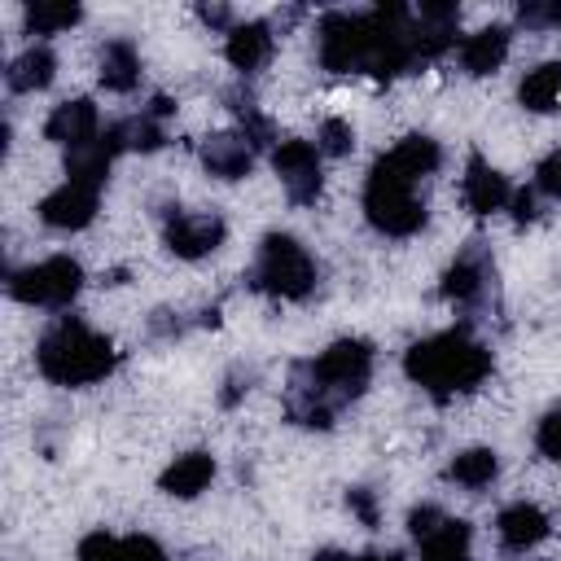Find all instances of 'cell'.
<instances>
[{"mask_svg":"<svg viewBox=\"0 0 561 561\" xmlns=\"http://www.w3.org/2000/svg\"><path fill=\"white\" fill-rule=\"evenodd\" d=\"M408 377L430 394H460L473 390L491 373V355L469 333H434L408 351Z\"/></svg>","mask_w":561,"mask_h":561,"instance_id":"1","label":"cell"},{"mask_svg":"<svg viewBox=\"0 0 561 561\" xmlns=\"http://www.w3.org/2000/svg\"><path fill=\"white\" fill-rule=\"evenodd\" d=\"M35 359H39V373H44L48 381H57V386H92V381L110 377V368H114V346H110L96 329H88L83 320L66 316V320H57V324L39 337Z\"/></svg>","mask_w":561,"mask_h":561,"instance_id":"2","label":"cell"},{"mask_svg":"<svg viewBox=\"0 0 561 561\" xmlns=\"http://www.w3.org/2000/svg\"><path fill=\"white\" fill-rule=\"evenodd\" d=\"M416 184H421L416 175H408L403 167L381 158L364 184V210H368L373 228H381L386 237H412L425 224V206L416 197Z\"/></svg>","mask_w":561,"mask_h":561,"instance_id":"3","label":"cell"},{"mask_svg":"<svg viewBox=\"0 0 561 561\" xmlns=\"http://www.w3.org/2000/svg\"><path fill=\"white\" fill-rule=\"evenodd\" d=\"M373 373V351L364 342H333L316 364H311V425H329V399H351L368 386Z\"/></svg>","mask_w":561,"mask_h":561,"instance_id":"4","label":"cell"},{"mask_svg":"<svg viewBox=\"0 0 561 561\" xmlns=\"http://www.w3.org/2000/svg\"><path fill=\"white\" fill-rule=\"evenodd\" d=\"M254 285L276 298H307L316 285V263L294 237H267L254 263Z\"/></svg>","mask_w":561,"mask_h":561,"instance_id":"5","label":"cell"},{"mask_svg":"<svg viewBox=\"0 0 561 561\" xmlns=\"http://www.w3.org/2000/svg\"><path fill=\"white\" fill-rule=\"evenodd\" d=\"M79 285H83V272H79V263L66 259V254H53V259H44V263H31V267H22V272L9 280L13 298L26 302V307H66V302L79 294Z\"/></svg>","mask_w":561,"mask_h":561,"instance_id":"6","label":"cell"},{"mask_svg":"<svg viewBox=\"0 0 561 561\" xmlns=\"http://www.w3.org/2000/svg\"><path fill=\"white\" fill-rule=\"evenodd\" d=\"M272 167H276L289 202H298V206L316 202V193H320V149L316 145H307V140H280L276 153H272Z\"/></svg>","mask_w":561,"mask_h":561,"instance_id":"7","label":"cell"},{"mask_svg":"<svg viewBox=\"0 0 561 561\" xmlns=\"http://www.w3.org/2000/svg\"><path fill=\"white\" fill-rule=\"evenodd\" d=\"M96 197H101V184L66 175V180L39 202V219L53 224V228H83V224L96 215Z\"/></svg>","mask_w":561,"mask_h":561,"instance_id":"8","label":"cell"},{"mask_svg":"<svg viewBox=\"0 0 561 561\" xmlns=\"http://www.w3.org/2000/svg\"><path fill=\"white\" fill-rule=\"evenodd\" d=\"M44 136L57 140V145H66L70 153L92 149V145L101 140V114H96L92 101H61V105L48 114Z\"/></svg>","mask_w":561,"mask_h":561,"instance_id":"9","label":"cell"},{"mask_svg":"<svg viewBox=\"0 0 561 561\" xmlns=\"http://www.w3.org/2000/svg\"><path fill=\"white\" fill-rule=\"evenodd\" d=\"M224 241V219L219 215H197V210H184L167 224V245L180 254V259H202L210 254L215 245Z\"/></svg>","mask_w":561,"mask_h":561,"instance_id":"10","label":"cell"},{"mask_svg":"<svg viewBox=\"0 0 561 561\" xmlns=\"http://www.w3.org/2000/svg\"><path fill=\"white\" fill-rule=\"evenodd\" d=\"M460 197H465V206H469L473 215H495V210H504V202H508V180H504L491 162L473 158V162L465 167Z\"/></svg>","mask_w":561,"mask_h":561,"instance_id":"11","label":"cell"},{"mask_svg":"<svg viewBox=\"0 0 561 561\" xmlns=\"http://www.w3.org/2000/svg\"><path fill=\"white\" fill-rule=\"evenodd\" d=\"M495 530H500V543H504V548L526 552V548H535V543L548 535V517H543L539 504H526V500H522V504H508V508L500 513Z\"/></svg>","mask_w":561,"mask_h":561,"instance_id":"12","label":"cell"},{"mask_svg":"<svg viewBox=\"0 0 561 561\" xmlns=\"http://www.w3.org/2000/svg\"><path fill=\"white\" fill-rule=\"evenodd\" d=\"M504 57H508V31L504 26H482V31L460 39V66L469 75H491L504 66Z\"/></svg>","mask_w":561,"mask_h":561,"instance_id":"13","label":"cell"},{"mask_svg":"<svg viewBox=\"0 0 561 561\" xmlns=\"http://www.w3.org/2000/svg\"><path fill=\"white\" fill-rule=\"evenodd\" d=\"M224 57L232 61V70H259L272 57V31L263 22H241L228 31Z\"/></svg>","mask_w":561,"mask_h":561,"instance_id":"14","label":"cell"},{"mask_svg":"<svg viewBox=\"0 0 561 561\" xmlns=\"http://www.w3.org/2000/svg\"><path fill=\"white\" fill-rule=\"evenodd\" d=\"M210 478H215V460H210L206 451H184V456H175L171 469L162 473V491H171V495H180V500H193V495H202V491L210 486Z\"/></svg>","mask_w":561,"mask_h":561,"instance_id":"15","label":"cell"},{"mask_svg":"<svg viewBox=\"0 0 561 561\" xmlns=\"http://www.w3.org/2000/svg\"><path fill=\"white\" fill-rule=\"evenodd\" d=\"M206 171L219 175V180H241L250 171V140L237 136V131H224V136H210L206 140Z\"/></svg>","mask_w":561,"mask_h":561,"instance_id":"16","label":"cell"},{"mask_svg":"<svg viewBox=\"0 0 561 561\" xmlns=\"http://www.w3.org/2000/svg\"><path fill=\"white\" fill-rule=\"evenodd\" d=\"M517 96H522V105H526L530 114H548V110H557V105H561V66H557V61H543V66L526 70Z\"/></svg>","mask_w":561,"mask_h":561,"instance_id":"17","label":"cell"},{"mask_svg":"<svg viewBox=\"0 0 561 561\" xmlns=\"http://www.w3.org/2000/svg\"><path fill=\"white\" fill-rule=\"evenodd\" d=\"M101 83L110 92H131L140 83V57H136V48L127 39L105 44V53H101Z\"/></svg>","mask_w":561,"mask_h":561,"instance_id":"18","label":"cell"},{"mask_svg":"<svg viewBox=\"0 0 561 561\" xmlns=\"http://www.w3.org/2000/svg\"><path fill=\"white\" fill-rule=\"evenodd\" d=\"M421 561H469V526L443 517V522L421 539Z\"/></svg>","mask_w":561,"mask_h":561,"instance_id":"19","label":"cell"},{"mask_svg":"<svg viewBox=\"0 0 561 561\" xmlns=\"http://www.w3.org/2000/svg\"><path fill=\"white\" fill-rule=\"evenodd\" d=\"M495 473H500V460H495L491 447H469V451H460V456L451 460V469H447V478L460 482L465 491H482V486H491Z\"/></svg>","mask_w":561,"mask_h":561,"instance_id":"20","label":"cell"},{"mask_svg":"<svg viewBox=\"0 0 561 561\" xmlns=\"http://www.w3.org/2000/svg\"><path fill=\"white\" fill-rule=\"evenodd\" d=\"M53 70H57L53 53H48L44 44H35V48H26V53L9 66V88H13V92H35V88L53 83Z\"/></svg>","mask_w":561,"mask_h":561,"instance_id":"21","label":"cell"},{"mask_svg":"<svg viewBox=\"0 0 561 561\" xmlns=\"http://www.w3.org/2000/svg\"><path fill=\"white\" fill-rule=\"evenodd\" d=\"M75 22H79V4H70V0H35L26 9V26L35 35H61Z\"/></svg>","mask_w":561,"mask_h":561,"instance_id":"22","label":"cell"},{"mask_svg":"<svg viewBox=\"0 0 561 561\" xmlns=\"http://www.w3.org/2000/svg\"><path fill=\"white\" fill-rule=\"evenodd\" d=\"M75 561H131V552H127V539H118V535H110V530H92V535L79 543Z\"/></svg>","mask_w":561,"mask_h":561,"instance_id":"23","label":"cell"},{"mask_svg":"<svg viewBox=\"0 0 561 561\" xmlns=\"http://www.w3.org/2000/svg\"><path fill=\"white\" fill-rule=\"evenodd\" d=\"M443 294H447V298H456V302H469V298H478V294H482V267H478L473 259H460V263L447 272V280H443Z\"/></svg>","mask_w":561,"mask_h":561,"instance_id":"24","label":"cell"},{"mask_svg":"<svg viewBox=\"0 0 561 561\" xmlns=\"http://www.w3.org/2000/svg\"><path fill=\"white\" fill-rule=\"evenodd\" d=\"M320 153H351L355 149V131H351V123L346 118H324L320 123V145H316Z\"/></svg>","mask_w":561,"mask_h":561,"instance_id":"25","label":"cell"},{"mask_svg":"<svg viewBox=\"0 0 561 561\" xmlns=\"http://www.w3.org/2000/svg\"><path fill=\"white\" fill-rule=\"evenodd\" d=\"M535 447L548 456V460H561V408H552L543 421H539V434H535Z\"/></svg>","mask_w":561,"mask_h":561,"instance_id":"26","label":"cell"},{"mask_svg":"<svg viewBox=\"0 0 561 561\" xmlns=\"http://www.w3.org/2000/svg\"><path fill=\"white\" fill-rule=\"evenodd\" d=\"M535 184H539V193L561 197V149H552V153L535 167Z\"/></svg>","mask_w":561,"mask_h":561,"instance_id":"27","label":"cell"},{"mask_svg":"<svg viewBox=\"0 0 561 561\" xmlns=\"http://www.w3.org/2000/svg\"><path fill=\"white\" fill-rule=\"evenodd\" d=\"M127 552H131V561H167V552L149 535H127Z\"/></svg>","mask_w":561,"mask_h":561,"instance_id":"28","label":"cell"},{"mask_svg":"<svg viewBox=\"0 0 561 561\" xmlns=\"http://www.w3.org/2000/svg\"><path fill=\"white\" fill-rule=\"evenodd\" d=\"M351 508L359 513V522H364V526H377V508H373L368 491H351Z\"/></svg>","mask_w":561,"mask_h":561,"instance_id":"29","label":"cell"},{"mask_svg":"<svg viewBox=\"0 0 561 561\" xmlns=\"http://www.w3.org/2000/svg\"><path fill=\"white\" fill-rule=\"evenodd\" d=\"M359 561H399V557H359Z\"/></svg>","mask_w":561,"mask_h":561,"instance_id":"30","label":"cell"}]
</instances>
